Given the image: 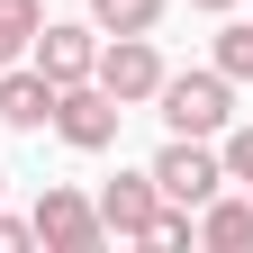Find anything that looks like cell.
Masks as SVG:
<instances>
[{
	"instance_id": "obj_1",
	"label": "cell",
	"mask_w": 253,
	"mask_h": 253,
	"mask_svg": "<svg viewBox=\"0 0 253 253\" xmlns=\"http://www.w3.org/2000/svg\"><path fill=\"white\" fill-rule=\"evenodd\" d=\"M154 109H163L172 136H226V126H235V82L217 73V63H199V73H163V82H154Z\"/></svg>"
},
{
	"instance_id": "obj_2",
	"label": "cell",
	"mask_w": 253,
	"mask_h": 253,
	"mask_svg": "<svg viewBox=\"0 0 253 253\" xmlns=\"http://www.w3.org/2000/svg\"><path fill=\"white\" fill-rule=\"evenodd\" d=\"M154 190H163L172 208H208L217 190H226V163H217V136H172L163 154H154Z\"/></svg>"
},
{
	"instance_id": "obj_3",
	"label": "cell",
	"mask_w": 253,
	"mask_h": 253,
	"mask_svg": "<svg viewBox=\"0 0 253 253\" xmlns=\"http://www.w3.org/2000/svg\"><path fill=\"white\" fill-rule=\"evenodd\" d=\"M118 118H126V109L109 100L100 82H63V90H54V118H45V126H54V136L73 145V154H109V145H118Z\"/></svg>"
},
{
	"instance_id": "obj_4",
	"label": "cell",
	"mask_w": 253,
	"mask_h": 253,
	"mask_svg": "<svg viewBox=\"0 0 253 253\" xmlns=\"http://www.w3.org/2000/svg\"><path fill=\"white\" fill-rule=\"evenodd\" d=\"M90 82H100L118 109H145V100H154V82H163V54H154V37H109L100 54H90Z\"/></svg>"
},
{
	"instance_id": "obj_5",
	"label": "cell",
	"mask_w": 253,
	"mask_h": 253,
	"mask_svg": "<svg viewBox=\"0 0 253 253\" xmlns=\"http://www.w3.org/2000/svg\"><path fill=\"white\" fill-rule=\"evenodd\" d=\"M27 226H37V244H45V253H100V244H109L100 208H90L82 190H63V181L37 199V217H27Z\"/></svg>"
},
{
	"instance_id": "obj_6",
	"label": "cell",
	"mask_w": 253,
	"mask_h": 253,
	"mask_svg": "<svg viewBox=\"0 0 253 253\" xmlns=\"http://www.w3.org/2000/svg\"><path fill=\"white\" fill-rule=\"evenodd\" d=\"M90 54H100V27H82V18H45L37 37H27V63L63 90V82H90Z\"/></svg>"
},
{
	"instance_id": "obj_7",
	"label": "cell",
	"mask_w": 253,
	"mask_h": 253,
	"mask_svg": "<svg viewBox=\"0 0 253 253\" xmlns=\"http://www.w3.org/2000/svg\"><path fill=\"white\" fill-rule=\"evenodd\" d=\"M90 208H100V226H109L118 244H145L154 208H163V190H154V172H118V181H109V190H100Z\"/></svg>"
},
{
	"instance_id": "obj_8",
	"label": "cell",
	"mask_w": 253,
	"mask_h": 253,
	"mask_svg": "<svg viewBox=\"0 0 253 253\" xmlns=\"http://www.w3.org/2000/svg\"><path fill=\"white\" fill-rule=\"evenodd\" d=\"M54 118V82L37 73V63H0V126H18V136H37V126Z\"/></svg>"
},
{
	"instance_id": "obj_9",
	"label": "cell",
	"mask_w": 253,
	"mask_h": 253,
	"mask_svg": "<svg viewBox=\"0 0 253 253\" xmlns=\"http://www.w3.org/2000/svg\"><path fill=\"white\" fill-rule=\"evenodd\" d=\"M190 235H199L208 253H253V199H244V190H235V199L217 190V199L190 217Z\"/></svg>"
},
{
	"instance_id": "obj_10",
	"label": "cell",
	"mask_w": 253,
	"mask_h": 253,
	"mask_svg": "<svg viewBox=\"0 0 253 253\" xmlns=\"http://www.w3.org/2000/svg\"><path fill=\"white\" fill-rule=\"evenodd\" d=\"M90 27L100 37H154L163 27V0H90Z\"/></svg>"
},
{
	"instance_id": "obj_11",
	"label": "cell",
	"mask_w": 253,
	"mask_h": 253,
	"mask_svg": "<svg viewBox=\"0 0 253 253\" xmlns=\"http://www.w3.org/2000/svg\"><path fill=\"white\" fill-rule=\"evenodd\" d=\"M37 27H45V9H37V0H0V63H18Z\"/></svg>"
},
{
	"instance_id": "obj_12",
	"label": "cell",
	"mask_w": 253,
	"mask_h": 253,
	"mask_svg": "<svg viewBox=\"0 0 253 253\" xmlns=\"http://www.w3.org/2000/svg\"><path fill=\"white\" fill-rule=\"evenodd\" d=\"M217 73H226V82H253V18L217 27Z\"/></svg>"
},
{
	"instance_id": "obj_13",
	"label": "cell",
	"mask_w": 253,
	"mask_h": 253,
	"mask_svg": "<svg viewBox=\"0 0 253 253\" xmlns=\"http://www.w3.org/2000/svg\"><path fill=\"white\" fill-rule=\"evenodd\" d=\"M217 163H226V181L253 199V126H226V136H217Z\"/></svg>"
},
{
	"instance_id": "obj_14",
	"label": "cell",
	"mask_w": 253,
	"mask_h": 253,
	"mask_svg": "<svg viewBox=\"0 0 253 253\" xmlns=\"http://www.w3.org/2000/svg\"><path fill=\"white\" fill-rule=\"evenodd\" d=\"M37 244V226H27V217H0V253H27Z\"/></svg>"
},
{
	"instance_id": "obj_15",
	"label": "cell",
	"mask_w": 253,
	"mask_h": 253,
	"mask_svg": "<svg viewBox=\"0 0 253 253\" xmlns=\"http://www.w3.org/2000/svg\"><path fill=\"white\" fill-rule=\"evenodd\" d=\"M199 9H235V0H199Z\"/></svg>"
},
{
	"instance_id": "obj_16",
	"label": "cell",
	"mask_w": 253,
	"mask_h": 253,
	"mask_svg": "<svg viewBox=\"0 0 253 253\" xmlns=\"http://www.w3.org/2000/svg\"><path fill=\"white\" fill-rule=\"evenodd\" d=\"M0 190H9V172H0Z\"/></svg>"
}]
</instances>
